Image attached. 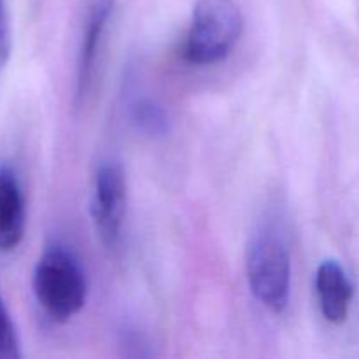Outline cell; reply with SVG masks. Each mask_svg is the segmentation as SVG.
<instances>
[{"label": "cell", "mask_w": 359, "mask_h": 359, "mask_svg": "<svg viewBox=\"0 0 359 359\" xmlns=\"http://www.w3.org/2000/svg\"><path fill=\"white\" fill-rule=\"evenodd\" d=\"M37 304L51 321L67 323L84 307L88 284L84 272L69 251L51 245L42 252L34 270Z\"/></svg>", "instance_id": "obj_1"}, {"label": "cell", "mask_w": 359, "mask_h": 359, "mask_svg": "<svg viewBox=\"0 0 359 359\" xmlns=\"http://www.w3.org/2000/svg\"><path fill=\"white\" fill-rule=\"evenodd\" d=\"M249 290L269 311L280 314L287 307L291 259L286 241L273 226H262L251 237L245 256Z\"/></svg>", "instance_id": "obj_2"}, {"label": "cell", "mask_w": 359, "mask_h": 359, "mask_svg": "<svg viewBox=\"0 0 359 359\" xmlns=\"http://www.w3.org/2000/svg\"><path fill=\"white\" fill-rule=\"evenodd\" d=\"M244 18L233 0H198L184 42V56L195 65L226 58L238 42Z\"/></svg>", "instance_id": "obj_3"}, {"label": "cell", "mask_w": 359, "mask_h": 359, "mask_svg": "<svg viewBox=\"0 0 359 359\" xmlns=\"http://www.w3.org/2000/svg\"><path fill=\"white\" fill-rule=\"evenodd\" d=\"M126 212V179L118 161L98 165L93 179L91 217L95 231L105 248H114L121 237Z\"/></svg>", "instance_id": "obj_4"}, {"label": "cell", "mask_w": 359, "mask_h": 359, "mask_svg": "<svg viewBox=\"0 0 359 359\" xmlns=\"http://www.w3.org/2000/svg\"><path fill=\"white\" fill-rule=\"evenodd\" d=\"M112 9H114V0H86V4H84L76 70L77 100H83L88 91L91 90L98 53H100L102 42H104L105 28L111 20Z\"/></svg>", "instance_id": "obj_5"}, {"label": "cell", "mask_w": 359, "mask_h": 359, "mask_svg": "<svg viewBox=\"0 0 359 359\" xmlns=\"http://www.w3.org/2000/svg\"><path fill=\"white\" fill-rule=\"evenodd\" d=\"M25 198L16 172L0 165V251H14L25 235Z\"/></svg>", "instance_id": "obj_6"}, {"label": "cell", "mask_w": 359, "mask_h": 359, "mask_svg": "<svg viewBox=\"0 0 359 359\" xmlns=\"http://www.w3.org/2000/svg\"><path fill=\"white\" fill-rule=\"evenodd\" d=\"M316 290L326 321L342 325L347 319L353 300V286L342 266L333 259L323 262L316 273Z\"/></svg>", "instance_id": "obj_7"}, {"label": "cell", "mask_w": 359, "mask_h": 359, "mask_svg": "<svg viewBox=\"0 0 359 359\" xmlns=\"http://www.w3.org/2000/svg\"><path fill=\"white\" fill-rule=\"evenodd\" d=\"M132 119L140 132L147 135H161L167 130V114L154 102L142 98L133 105Z\"/></svg>", "instance_id": "obj_8"}, {"label": "cell", "mask_w": 359, "mask_h": 359, "mask_svg": "<svg viewBox=\"0 0 359 359\" xmlns=\"http://www.w3.org/2000/svg\"><path fill=\"white\" fill-rule=\"evenodd\" d=\"M20 356L21 351L16 326L0 294V359H18Z\"/></svg>", "instance_id": "obj_9"}, {"label": "cell", "mask_w": 359, "mask_h": 359, "mask_svg": "<svg viewBox=\"0 0 359 359\" xmlns=\"http://www.w3.org/2000/svg\"><path fill=\"white\" fill-rule=\"evenodd\" d=\"M9 49H11V37H9V25H7L6 2L0 0V69L6 65L7 58H9Z\"/></svg>", "instance_id": "obj_10"}]
</instances>
